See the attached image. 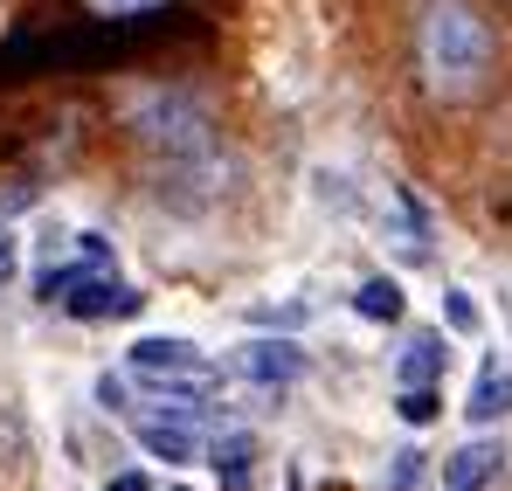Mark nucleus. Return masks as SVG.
I'll list each match as a JSON object with an SVG mask.
<instances>
[{"label": "nucleus", "mask_w": 512, "mask_h": 491, "mask_svg": "<svg viewBox=\"0 0 512 491\" xmlns=\"http://www.w3.org/2000/svg\"><path fill=\"white\" fill-rule=\"evenodd\" d=\"M485 63H492L485 21H478L464 0H436L423 14V77L436 83L443 97H464V90H478Z\"/></svg>", "instance_id": "obj_1"}, {"label": "nucleus", "mask_w": 512, "mask_h": 491, "mask_svg": "<svg viewBox=\"0 0 512 491\" xmlns=\"http://www.w3.org/2000/svg\"><path fill=\"white\" fill-rule=\"evenodd\" d=\"M125 360H132L146 395H187V402H215L222 395V367H208L194 339H139Z\"/></svg>", "instance_id": "obj_2"}, {"label": "nucleus", "mask_w": 512, "mask_h": 491, "mask_svg": "<svg viewBox=\"0 0 512 491\" xmlns=\"http://www.w3.org/2000/svg\"><path fill=\"white\" fill-rule=\"evenodd\" d=\"M42 298L63 305L70 319H132V312L146 305L132 284H118V277H84V270H49V277H42Z\"/></svg>", "instance_id": "obj_3"}, {"label": "nucleus", "mask_w": 512, "mask_h": 491, "mask_svg": "<svg viewBox=\"0 0 512 491\" xmlns=\"http://www.w3.org/2000/svg\"><path fill=\"white\" fill-rule=\"evenodd\" d=\"M229 367L256 381V388H291L298 374H305V346L298 339H250V346H236L229 353Z\"/></svg>", "instance_id": "obj_4"}, {"label": "nucleus", "mask_w": 512, "mask_h": 491, "mask_svg": "<svg viewBox=\"0 0 512 491\" xmlns=\"http://www.w3.org/2000/svg\"><path fill=\"white\" fill-rule=\"evenodd\" d=\"M132 436H139V450H146V457H160V464H194V457H201L194 422H173V415H139V422H132Z\"/></svg>", "instance_id": "obj_5"}, {"label": "nucleus", "mask_w": 512, "mask_h": 491, "mask_svg": "<svg viewBox=\"0 0 512 491\" xmlns=\"http://www.w3.org/2000/svg\"><path fill=\"white\" fill-rule=\"evenodd\" d=\"M464 415H471L478 429H485V422H506V415H512V367H506V360H485V367H478V388H471Z\"/></svg>", "instance_id": "obj_6"}, {"label": "nucleus", "mask_w": 512, "mask_h": 491, "mask_svg": "<svg viewBox=\"0 0 512 491\" xmlns=\"http://www.w3.org/2000/svg\"><path fill=\"white\" fill-rule=\"evenodd\" d=\"M499 471V443H464L450 464H443V491H485Z\"/></svg>", "instance_id": "obj_7"}, {"label": "nucleus", "mask_w": 512, "mask_h": 491, "mask_svg": "<svg viewBox=\"0 0 512 491\" xmlns=\"http://www.w3.org/2000/svg\"><path fill=\"white\" fill-rule=\"evenodd\" d=\"M250 464H256V436L250 429L215 436V478H222V491H250Z\"/></svg>", "instance_id": "obj_8"}, {"label": "nucleus", "mask_w": 512, "mask_h": 491, "mask_svg": "<svg viewBox=\"0 0 512 491\" xmlns=\"http://www.w3.org/2000/svg\"><path fill=\"white\" fill-rule=\"evenodd\" d=\"M436 374H443V339L436 332H416L402 346V388H429Z\"/></svg>", "instance_id": "obj_9"}, {"label": "nucleus", "mask_w": 512, "mask_h": 491, "mask_svg": "<svg viewBox=\"0 0 512 491\" xmlns=\"http://www.w3.org/2000/svg\"><path fill=\"white\" fill-rule=\"evenodd\" d=\"M353 312L374 319V326H395V319H402V284H395V277H367L360 298H353Z\"/></svg>", "instance_id": "obj_10"}, {"label": "nucleus", "mask_w": 512, "mask_h": 491, "mask_svg": "<svg viewBox=\"0 0 512 491\" xmlns=\"http://www.w3.org/2000/svg\"><path fill=\"white\" fill-rule=\"evenodd\" d=\"M402 422H416V429L436 422V395L429 388H402Z\"/></svg>", "instance_id": "obj_11"}, {"label": "nucleus", "mask_w": 512, "mask_h": 491, "mask_svg": "<svg viewBox=\"0 0 512 491\" xmlns=\"http://www.w3.org/2000/svg\"><path fill=\"white\" fill-rule=\"evenodd\" d=\"M443 319H450L457 332H478V305H471V291H450V298H443Z\"/></svg>", "instance_id": "obj_12"}, {"label": "nucleus", "mask_w": 512, "mask_h": 491, "mask_svg": "<svg viewBox=\"0 0 512 491\" xmlns=\"http://www.w3.org/2000/svg\"><path fill=\"white\" fill-rule=\"evenodd\" d=\"M416 471H423V457H416V450H402V457H395V471H388V491H409V485H416Z\"/></svg>", "instance_id": "obj_13"}, {"label": "nucleus", "mask_w": 512, "mask_h": 491, "mask_svg": "<svg viewBox=\"0 0 512 491\" xmlns=\"http://www.w3.org/2000/svg\"><path fill=\"white\" fill-rule=\"evenodd\" d=\"M256 319H263V326H298V319H305V305H263Z\"/></svg>", "instance_id": "obj_14"}, {"label": "nucleus", "mask_w": 512, "mask_h": 491, "mask_svg": "<svg viewBox=\"0 0 512 491\" xmlns=\"http://www.w3.org/2000/svg\"><path fill=\"white\" fill-rule=\"evenodd\" d=\"M97 14H146V7H160V0H90Z\"/></svg>", "instance_id": "obj_15"}, {"label": "nucleus", "mask_w": 512, "mask_h": 491, "mask_svg": "<svg viewBox=\"0 0 512 491\" xmlns=\"http://www.w3.org/2000/svg\"><path fill=\"white\" fill-rule=\"evenodd\" d=\"M97 402H104V409H125V381L104 374V381H97Z\"/></svg>", "instance_id": "obj_16"}, {"label": "nucleus", "mask_w": 512, "mask_h": 491, "mask_svg": "<svg viewBox=\"0 0 512 491\" xmlns=\"http://www.w3.org/2000/svg\"><path fill=\"white\" fill-rule=\"evenodd\" d=\"M7 277H14V236L0 229V284H7Z\"/></svg>", "instance_id": "obj_17"}, {"label": "nucleus", "mask_w": 512, "mask_h": 491, "mask_svg": "<svg viewBox=\"0 0 512 491\" xmlns=\"http://www.w3.org/2000/svg\"><path fill=\"white\" fill-rule=\"evenodd\" d=\"M104 491H153V485H146L139 471H125V478H111V485H104Z\"/></svg>", "instance_id": "obj_18"}, {"label": "nucleus", "mask_w": 512, "mask_h": 491, "mask_svg": "<svg viewBox=\"0 0 512 491\" xmlns=\"http://www.w3.org/2000/svg\"><path fill=\"white\" fill-rule=\"evenodd\" d=\"M173 491H187V485H173Z\"/></svg>", "instance_id": "obj_19"}]
</instances>
